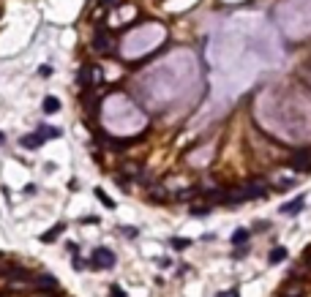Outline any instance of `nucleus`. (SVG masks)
Listing matches in <instances>:
<instances>
[{
    "instance_id": "10",
    "label": "nucleus",
    "mask_w": 311,
    "mask_h": 297,
    "mask_svg": "<svg viewBox=\"0 0 311 297\" xmlns=\"http://www.w3.org/2000/svg\"><path fill=\"white\" fill-rule=\"evenodd\" d=\"M60 232H63V224H57V227L52 229V232H47V235H41V240H44V243H49V240H55V237L60 235Z\"/></svg>"
},
{
    "instance_id": "13",
    "label": "nucleus",
    "mask_w": 311,
    "mask_h": 297,
    "mask_svg": "<svg viewBox=\"0 0 311 297\" xmlns=\"http://www.w3.org/2000/svg\"><path fill=\"white\" fill-rule=\"evenodd\" d=\"M303 264H309V270H311V245L303 251Z\"/></svg>"
},
{
    "instance_id": "11",
    "label": "nucleus",
    "mask_w": 311,
    "mask_h": 297,
    "mask_svg": "<svg viewBox=\"0 0 311 297\" xmlns=\"http://www.w3.org/2000/svg\"><path fill=\"white\" fill-rule=\"evenodd\" d=\"M38 134H41V137H60V128H49V125H41V128H38Z\"/></svg>"
},
{
    "instance_id": "12",
    "label": "nucleus",
    "mask_w": 311,
    "mask_h": 297,
    "mask_svg": "<svg viewBox=\"0 0 311 297\" xmlns=\"http://www.w3.org/2000/svg\"><path fill=\"white\" fill-rule=\"evenodd\" d=\"M96 196H98V199L104 202V205H107V208H115V202H112V199H110V196H107V193H104V191H96Z\"/></svg>"
},
{
    "instance_id": "14",
    "label": "nucleus",
    "mask_w": 311,
    "mask_h": 297,
    "mask_svg": "<svg viewBox=\"0 0 311 297\" xmlns=\"http://www.w3.org/2000/svg\"><path fill=\"white\" fill-rule=\"evenodd\" d=\"M110 297H126V295H123V289H120V286H112V289H110Z\"/></svg>"
},
{
    "instance_id": "2",
    "label": "nucleus",
    "mask_w": 311,
    "mask_h": 297,
    "mask_svg": "<svg viewBox=\"0 0 311 297\" xmlns=\"http://www.w3.org/2000/svg\"><path fill=\"white\" fill-rule=\"evenodd\" d=\"M90 264L96 270H107L115 264V254H112L110 248H96L93 254H90Z\"/></svg>"
},
{
    "instance_id": "6",
    "label": "nucleus",
    "mask_w": 311,
    "mask_h": 297,
    "mask_svg": "<svg viewBox=\"0 0 311 297\" xmlns=\"http://www.w3.org/2000/svg\"><path fill=\"white\" fill-rule=\"evenodd\" d=\"M44 145V137L41 134H30V137L22 139V147H30V150H36V147H41Z\"/></svg>"
},
{
    "instance_id": "7",
    "label": "nucleus",
    "mask_w": 311,
    "mask_h": 297,
    "mask_svg": "<svg viewBox=\"0 0 311 297\" xmlns=\"http://www.w3.org/2000/svg\"><path fill=\"white\" fill-rule=\"evenodd\" d=\"M287 259V248H273L270 251V264H278Z\"/></svg>"
},
{
    "instance_id": "5",
    "label": "nucleus",
    "mask_w": 311,
    "mask_h": 297,
    "mask_svg": "<svg viewBox=\"0 0 311 297\" xmlns=\"http://www.w3.org/2000/svg\"><path fill=\"white\" fill-rule=\"evenodd\" d=\"M303 196H297V199H292L290 202V205H284V208H281V213L284 215H297V213H300V210H303Z\"/></svg>"
},
{
    "instance_id": "16",
    "label": "nucleus",
    "mask_w": 311,
    "mask_h": 297,
    "mask_svg": "<svg viewBox=\"0 0 311 297\" xmlns=\"http://www.w3.org/2000/svg\"><path fill=\"white\" fill-rule=\"evenodd\" d=\"M219 297H240V295H238V289H229V292H221Z\"/></svg>"
},
{
    "instance_id": "17",
    "label": "nucleus",
    "mask_w": 311,
    "mask_h": 297,
    "mask_svg": "<svg viewBox=\"0 0 311 297\" xmlns=\"http://www.w3.org/2000/svg\"><path fill=\"white\" fill-rule=\"evenodd\" d=\"M0 145H6V137H3V134H0Z\"/></svg>"
},
{
    "instance_id": "3",
    "label": "nucleus",
    "mask_w": 311,
    "mask_h": 297,
    "mask_svg": "<svg viewBox=\"0 0 311 297\" xmlns=\"http://www.w3.org/2000/svg\"><path fill=\"white\" fill-rule=\"evenodd\" d=\"M240 188H243V193H246V199H262V196L270 193V188H268L265 180H249V183L240 186Z\"/></svg>"
},
{
    "instance_id": "4",
    "label": "nucleus",
    "mask_w": 311,
    "mask_h": 297,
    "mask_svg": "<svg viewBox=\"0 0 311 297\" xmlns=\"http://www.w3.org/2000/svg\"><path fill=\"white\" fill-rule=\"evenodd\" d=\"M287 164L295 169V172H311V150L309 147H303V150H297L295 156H292Z\"/></svg>"
},
{
    "instance_id": "1",
    "label": "nucleus",
    "mask_w": 311,
    "mask_h": 297,
    "mask_svg": "<svg viewBox=\"0 0 311 297\" xmlns=\"http://www.w3.org/2000/svg\"><path fill=\"white\" fill-rule=\"evenodd\" d=\"M90 49L98 52V55H110V52H112V38L107 35V30H104V28H98L96 33H93V38H90Z\"/></svg>"
},
{
    "instance_id": "15",
    "label": "nucleus",
    "mask_w": 311,
    "mask_h": 297,
    "mask_svg": "<svg viewBox=\"0 0 311 297\" xmlns=\"http://www.w3.org/2000/svg\"><path fill=\"white\" fill-rule=\"evenodd\" d=\"M172 245H175V248H186V245H188V240H178V237H175V240H172Z\"/></svg>"
},
{
    "instance_id": "9",
    "label": "nucleus",
    "mask_w": 311,
    "mask_h": 297,
    "mask_svg": "<svg viewBox=\"0 0 311 297\" xmlns=\"http://www.w3.org/2000/svg\"><path fill=\"white\" fill-rule=\"evenodd\" d=\"M249 240V232H246V229H238L235 235H232V243H235V245H240V243H246Z\"/></svg>"
},
{
    "instance_id": "8",
    "label": "nucleus",
    "mask_w": 311,
    "mask_h": 297,
    "mask_svg": "<svg viewBox=\"0 0 311 297\" xmlns=\"http://www.w3.org/2000/svg\"><path fill=\"white\" fill-rule=\"evenodd\" d=\"M57 109H60V101H57V98H44V112L52 115V112H57Z\"/></svg>"
}]
</instances>
